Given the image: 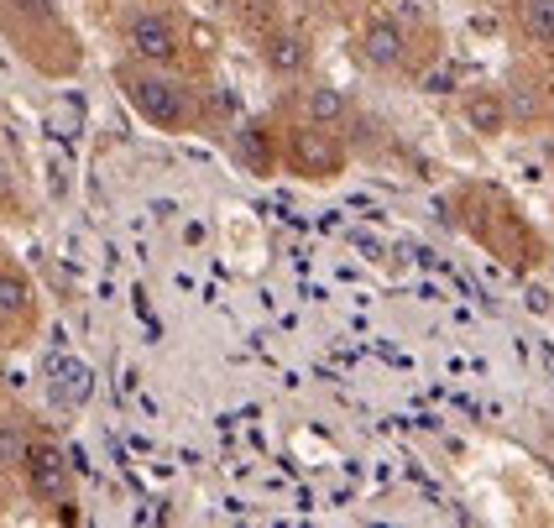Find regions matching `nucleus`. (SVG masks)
<instances>
[{
	"instance_id": "nucleus-1",
	"label": "nucleus",
	"mask_w": 554,
	"mask_h": 528,
	"mask_svg": "<svg viewBox=\"0 0 554 528\" xmlns=\"http://www.w3.org/2000/svg\"><path fill=\"white\" fill-rule=\"evenodd\" d=\"M121 89H126L131 110H136L147 126H157V131L194 126V95H189V84L168 79L163 68H152V63H147V68H126Z\"/></svg>"
},
{
	"instance_id": "nucleus-2",
	"label": "nucleus",
	"mask_w": 554,
	"mask_h": 528,
	"mask_svg": "<svg viewBox=\"0 0 554 528\" xmlns=\"http://www.w3.org/2000/svg\"><path fill=\"white\" fill-rule=\"evenodd\" d=\"M21 471H27V487L37 502H63L68 487H74V466H68V455L58 445H32Z\"/></svg>"
},
{
	"instance_id": "nucleus-3",
	"label": "nucleus",
	"mask_w": 554,
	"mask_h": 528,
	"mask_svg": "<svg viewBox=\"0 0 554 528\" xmlns=\"http://www.w3.org/2000/svg\"><path fill=\"white\" fill-rule=\"evenodd\" d=\"M288 157H293V168L304 173V178H335V173L345 168L340 142H335L325 126H314V121H309V131H293Z\"/></svg>"
},
{
	"instance_id": "nucleus-4",
	"label": "nucleus",
	"mask_w": 554,
	"mask_h": 528,
	"mask_svg": "<svg viewBox=\"0 0 554 528\" xmlns=\"http://www.w3.org/2000/svg\"><path fill=\"white\" fill-rule=\"evenodd\" d=\"M126 42H131V53L152 63V68H163L178 58V27L163 16V11H142V16H131V27H126Z\"/></svg>"
},
{
	"instance_id": "nucleus-5",
	"label": "nucleus",
	"mask_w": 554,
	"mask_h": 528,
	"mask_svg": "<svg viewBox=\"0 0 554 528\" xmlns=\"http://www.w3.org/2000/svg\"><path fill=\"white\" fill-rule=\"evenodd\" d=\"M408 53V32L398 27L392 16H377V21H366V32H361V58L372 63V68H398Z\"/></svg>"
},
{
	"instance_id": "nucleus-6",
	"label": "nucleus",
	"mask_w": 554,
	"mask_h": 528,
	"mask_svg": "<svg viewBox=\"0 0 554 528\" xmlns=\"http://www.w3.org/2000/svg\"><path fill=\"white\" fill-rule=\"evenodd\" d=\"M48 372L58 377L53 382V398L63 408H79V403H89V393H95V372H89L84 361H53Z\"/></svg>"
},
{
	"instance_id": "nucleus-7",
	"label": "nucleus",
	"mask_w": 554,
	"mask_h": 528,
	"mask_svg": "<svg viewBox=\"0 0 554 528\" xmlns=\"http://www.w3.org/2000/svg\"><path fill=\"white\" fill-rule=\"evenodd\" d=\"M466 126L476 136H502L507 131V100L497 95V89H476V95L466 100Z\"/></svg>"
},
{
	"instance_id": "nucleus-8",
	"label": "nucleus",
	"mask_w": 554,
	"mask_h": 528,
	"mask_svg": "<svg viewBox=\"0 0 554 528\" xmlns=\"http://www.w3.org/2000/svg\"><path fill=\"white\" fill-rule=\"evenodd\" d=\"M262 58H267L272 74L293 79V74H304V68H309V42L298 37V32H277V37L267 42V48H262Z\"/></svg>"
},
{
	"instance_id": "nucleus-9",
	"label": "nucleus",
	"mask_w": 554,
	"mask_h": 528,
	"mask_svg": "<svg viewBox=\"0 0 554 528\" xmlns=\"http://www.w3.org/2000/svg\"><path fill=\"white\" fill-rule=\"evenodd\" d=\"M345 110H351V105H345V89H335V84H314L304 95V116L314 126H340Z\"/></svg>"
},
{
	"instance_id": "nucleus-10",
	"label": "nucleus",
	"mask_w": 554,
	"mask_h": 528,
	"mask_svg": "<svg viewBox=\"0 0 554 528\" xmlns=\"http://www.w3.org/2000/svg\"><path fill=\"white\" fill-rule=\"evenodd\" d=\"M27 298H32L27 278H21L16 267H0V319H11V314H27Z\"/></svg>"
},
{
	"instance_id": "nucleus-11",
	"label": "nucleus",
	"mask_w": 554,
	"mask_h": 528,
	"mask_svg": "<svg viewBox=\"0 0 554 528\" xmlns=\"http://www.w3.org/2000/svg\"><path fill=\"white\" fill-rule=\"evenodd\" d=\"M523 32L554 48V0H523Z\"/></svg>"
},
{
	"instance_id": "nucleus-12",
	"label": "nucleus",
	"mask_w": 554,
	"mask_h": 528,
	"mask_svg": "<svg viewBox=\"0 0 554 528\" xmlns=\"http://www.w3.org/2000/svg\"><path fill=\"white\" fill-rule=\"evenodd\" d=\"M27 450H32V440H27V429H21L16 419H0V471H11V466H21V461H27Z\"/></svg>"
},
{
	"instance_id": "nucleus-13",
	"label": "nucleus",
	"mask_w": 554,
	"mask_h": 528,
	"mask_svg": "<svg viewBox=\"0 0 554 528\" xmlns=\"http://www.w3.org/2000/svg\"><path fill=\"white\" fill-rule=\"evenodd\" d=\"M236 157H241V163H251L257 173H267V168H272V152H267L262 126H241V131H236Z\"/></svg>"
},
{
	"instance_id": "nucleus-14",
	"label": "nucleus",
	"mask_w": 554,
	"mask_h": 528,
	"mask_svg": "<svg viewBox=\"0 0 554 528\" xmlns=\"http://www.w3.org/2000/svg\"><path fill=\"white\" fill-rule=\"evenodd\" d=\"M450 89H455V68H434L424 79V95H450Z\"/></svg>"
}]
</instances>
